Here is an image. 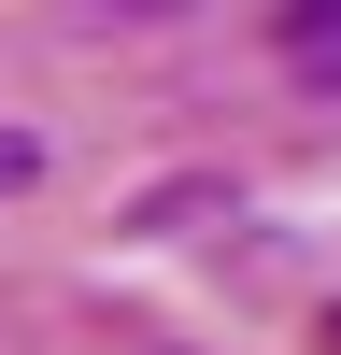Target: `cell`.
Instances as JSON below:
<instances>
[{
    "instance_id": "1",
    "label": "cell",
    "mask_w": 341,
    "mask_h": 355,
    "mask_svg": "<svg viewBox=\"0 0 341 355\" xmlns=\"http://www.w3.org/2000/svg\"><path fill=\"white\" fill-rule=\"evenodd\" d=\"M43 185V128H0V199H28Z\"/></svg>"
},
{
    "instance_id": "2",
    "label": "cell",
    "mask_w": 341,
    "mask_h": 355,
    "mask_svg": "<svg viewBox=\"0 0 341 355\" xmlns=\"http://www.w3.org/2000/svg\"><path fill=\"white\" fill-rule=\"evenodd\" d=\"M284 43H299L313 71H327V57H341V15H284Z\"/></svg>"
},
{
    "instance_id": "3",
    "label": "cell",
    "mask_w": 341,
    "mask_h": 355,
    "mask_svg": "<svg viewBox=\"0 0 341 355\" xmlns=\"http://www.w3.org/2000/svg\"><path fill=\"white\" fill-rule=\"evenodd\" d=\"M327 355H341V313H327Z\"/></svg>"
}]
</instances>
